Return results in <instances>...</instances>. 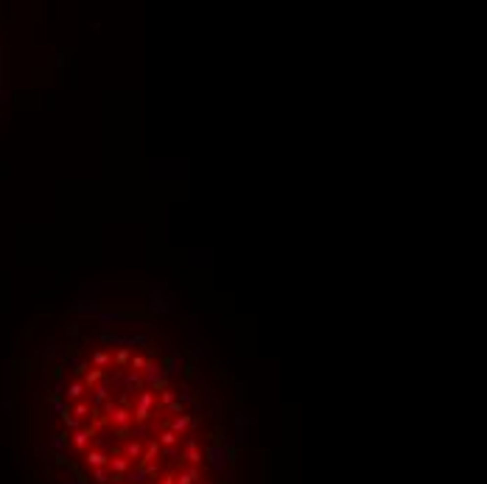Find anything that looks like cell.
<instances>
[{
  "label": "cell",
  "mask_w": 487,
  "mask_h": 484,
  "mask_svg": "<svg viewBox=\"0 0 487 484\" xmlns=\"http://www.w3.org/2000/svg\"><path fill=\"white\" fill-rule=\"evenodd\" d=\"M101 378H104V369H98V367L87 369V372H84V387H87V389H90V387H96Z\"/></svg>",
  "instance_id": "cell-1"
},
{
  "label": "cell",
  "mask_w": 487,
  "mask_h": 484,
  "mask_svg": "<svg viewBox=\"0 0 487 484\" xmlns=\"http://www.w3.org/2000/svg\"><path fill=\"white\" fill-rule=\"evenodd\" d=\"M93 364H96L98 369H101V367H107V364H109V353H104V350H98L96 356H93Z\"/></svg>",
  "instance_id": "cell-3"
},
{
  "label": "cell",
  "mask_w": 487,
  "mask_h": 484,
  "mask_svg": "<svg viewBox=\"0 0 487 484\" xmlns=\"http://www.w3.org/2000/svg\"><path fill=\"white\" fill-rule=\"evenodd\" d=\"M126 361H129V350H126V347H121V350L115 353V364H118V367H123Z\"/></svg>",
  "instance_id": "cell-4"
},
{
  "label": "cell",
  "mask_w": 487,
  "mask_h": 484,
  "mask_svg": "<svg viewBox=\"0 0 487 484\" xmlns=\"http://www.w3.org/2000/svg\"><path fill=\"white\" fill-rule=\"evenodd\" d=\"M132 367H135V372L146 369V359H143V356H135V359H132Z\"/></svg>",
  "instance_id": "cell-5"
},
{
  "label": "cell",
  "mask_w": 487,
  "mask_h": 484,
  "mask_svg": "<svg viewBox=\"0 0 487 484\" xmlns=\"http://www.w3.org/2000/svg\"><path fill=\"white\" fill-rule=\"evenodd\" d=\"M84 392H87V387H84L81 381H73V384L68 387V397H70V400H81V397H84Z\"/></svg>",
  "instance_id": "cell-2"
}]
</instances>
